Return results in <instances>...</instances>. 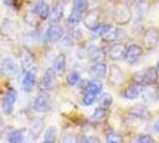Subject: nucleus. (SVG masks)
Masks as SVG:
<instances>
[{
    "label": "nucleus",
    "instance_id": "36",
    "mask_svg": "<svg viewBox=\"0 0 159 143\" xmlns=\"http://www.w3.org/2000/svg\"><path fill=\"white\" fill-rule=\"evenodd\" d=\"M96 98H97V94H93V93H85L84 94V98H83V103L84 105H92V104L95 103Z\"/></svg>",
    "mask_w": 159,
    "mask_h": 143
},
{
    "label": "nucleus",
    "instance_id": "26",
    "mask_svg": "<svg viewBox=\"0 0 159 143\" xmlns=\"http://www.w3.org/2000/svg\"><path fill=\"white\" fill-rule=\"evenodd\" d=\"M8 143H24V132L22 130H15L8 136Z\"/></svg>",
    "mask_w": 159,
    "mask_h": 143
},
{
    "label": "nucleus",
    "instance_id": "9",
    "mask_svg": "<svg viewBox=\"0 0 159 143\" xmlns=\"http://www.w3.org/2000/svg\"><path fill=\"white\" fill-rule=\"evenodd\" d=\"M55 81H56V73L53 68H49L47 69V72L44 73L43 78H42V81L40 84V88L41 91H48L50 88L53 87L55 85Z\"/></svg>",
    "mask_w": 159,
    "mask_h": 143
},
{
    "label": "nucleus",
    "instance_id": "33",
    "mask_svg": "<svg viewBox=\"0 0 159 143\" xmlns=\"http://www.w3.org/2000/svg\"><path fill=\"white\" fill-rule=\"evenodd\" d=\"M105 116H107V109H104V107H97L93 112V116H92V118L95 119V120H102V119L105 118Z\"/></svg>",
    "mask_w": 159,
    "mask_h": 143
},
{
    "label": "nucleus",
    "instance_id": "4",
    "mask_svg": "<svg viewBox=\"0 0 159 143\" xmlns=\"http://www.w3.org/2000/svg\"><path fill=\"white\" fill-rule=\"evenodd\" d=\"M18 66L12 58H5L0 63V74L7 78H15L18 74Z\"/></svg>",
    "mask_w": 159,
    "mask_h": 143
},
{
    "label": "nucleus",
    "instance_id": "41",
    "mask_svg": "<svg viewBox=\"0 0 159 143\" xmlns=\"http://www.w3.org/2000/svg\"><path fill=\"white\" fill-rule=\"evenodd\" d=\"M4 1V4L8 6V7H11V6H13V0H2Z\"/></svg>",
    "mask_w": 159,
    "mask_h": 143
},
{
    "label": "nucleus",
    "instance_id": "21",
    "mask_svg": "<svg viewBox=\"0 0 159 143\" xmlns=\"http://www.w3.org/2000/svg\"><path fill=\"white\" fill-rule=\"evenodd\" d=\"M42 131H43V122L39 120V119H35V122H32L31 125H30V132H31L32 137L36 140L41 135Z\"/></svg>",
    "mask_w": 159,
    "mask_h": 143
},
{
    "label": "nucleus",
    "instance_id": "15",
    "mask_svg": "<svg viewBox=\"0 0 159 143\" xmlns=\"http://www.w3.org/2000/svg\"><path fill=\"white\" fill-rule=\"evenodd\" d=\"M86 55H88L89 60L95 62V63H99L102 62L104 58V53L102 49L97 48L96 46H91V47L88 48L86 50Z\"/></svg>",
    "mask_w": 159,
    "mask_h": 143
},
{
    "label": "nucleus",
    "instance_id": "11",
    "mask_svg": "<svg viewBox=\"0 0 159 143\" xmlns=\"http://www.w3.org/2000/svg\"><path fill=\"white\" fill-rule=\"evenodd\" d=\"M109 82L112 86H117L123 81V72L120 68L119 66L112 64L110 67V72H109Z\"/></svg>",
    "mask_w": 159,
    "mask_h": 143
},
{
    "label": "nucleus",
    "instance_id": "25",
    "mask_svg": "<svg viewBox=\"0 0 159 143\" xmlns=\"http://www.w3.org/2000/svg\"><path fill=\"white\" fill-rule=\"evenodd\" d=\"M89 8V1L88 0H73V8L74 11L79 12V13H84L85 11H88Z\"/></svg>",
    "mask_w": 159,
    "mask_h": 143
},
{
    "label": "nucleus",
    "instance_id": "40",
    "mask_svg": "<svg viewBox=\"0 0 159 143\" xmlns=\"http://www.w3.org/2000/svg\"><path fill=\"white\" fill-rule=\"evenodd\" d=\"M73 33H74L73 36H74L77 40H80V38L83 37V33H81V31H80V30H75V31H73Z\"/></svg>",
    "mask_w": 159,
    "mask_h": 143
},
{
    "label": "nucleus",
    "instance_id": "30",
    "mask_svg": "<svg viewBox=\"0 0 159 143\" xmlns=\"http://www.w3.org/2000/svg\"><path fill=\"white\" fill-rule=\"evenodd\" d=\"M80 81H81V80H80V74L77 71L71 72V73L67 75V82H68V85H71V86H74V85L79 84Z\"/></svg>",
    "mask_w": 159,
    "mask_h": 143
},
{
    "label": "nucleus",
    "instance_id": "23",
    "mask_svg": "<svg viewBox=\"0 0 159 143\" xmlns=\"http://www.w3.org/2000/svg\"><path fill=\"white\" fill-rule=\"evenodd\" d=\"M141 95H143V100H146V102H156L158 98L157 92L152 87H146L143 91H141Z\"/></svg>",
    "mask_w": 159,
    "mask_h": 143
},
{
    "label": "nucleus",
    "instance_id": "8",
    "mask_svg": "<svg viewBox=\"0 0 159 143\" xmlns=\"http://www.w3.org/2000/svg\"><path fill=\"white\" fill-rule=\"evenodd\" d=\"M143 55V48L138 44H130L126 50L125 54V58L128 63L134 64L136 63V61L140 58V56Z\"/></svg>",
    "mask_w": 159,
    "mask_h": 143
},
{
    "label": "nucleus",
    "instance_id": "24",
    "mask_svg": "<svg viewBox=\"0 0 159 143\" xmlns=\"http://www.w3.org/2000/svg\"><path fill=\"white\" fill-rule=\"evenodd\" d=\"M81 19H83V15L72 10L71 15L67 18V24H68V26H75L81 22Z\"/></svg>",
    "mask_w": 159,
    "mask_h": 143
},
{
    "label": "nucleus",
    "instance_id": "10",
    "mask_svg": "<svg viewBox=\"0 0 159 143\" xmlns=\"http://www.w3.org/2000/svg\"><path fill=\"white\" fill-rule=\"evenodd\" d=\"M81 88L85 91V93H93V94H99L103 85L99 80H83Z\"/></svg>",
    "mask_w": 159,
    "mask_h": 143
},
{
    "label": "nucleus",
    "instance_id": "2",
    "mask_svg": "<svg viewBox=\"0 0 159 143\" xmlns=\"http://www.w3.org/2000/svg\"><path fill=\"white\" fill-rule=\"evenodd\" d=\"M132 19V12L130 8L127 5H119L116 6L115 11H114V20L117 24L125 25L128 24Z\"/></svg>",
    "mask_w": 159,
    "mask_h": 143
},
{
    "label": "nucleus",
    "instance_id": "29",
    "mask_svg": "<svg viewBox=\"0 0 159 143\" xmlns=\"http://www.w3.org/2000/svg\"><path fill=\"white\" fill-rule=\"evenodd\" d=\"M20 60H22V64H23L24 69H26V68H29L30 66L34 62V57L30 53H28V51H24L22 56H20Z\"/></svg>",
    "mask_w": 159,
    "mask_h": 143
},
{
    "label": "nucleus",
    "instance_id": "27",
    "mask_svg": "<svg viewBox=\"0 0 159 143\" xmlns=\"http://www.w3.org/2000/svg\"><path fill=\"white\" fill-rule=\"evenodd\" d=\"M122 33H123V31H121L120 29H111L110 31L104 36V40L108 41V42L120 40V38H121V36H122Z\"/></svg>",
    "mask_w": 159,
    "mask_h": 143
},
{
    "label": "nucleus",
    "instance_id": "6",
    "mask_svg": "<svg viewBox=\"0 0 159 143\" xmlns=\"http://www.w3.org/2000/svg\"><path fill=\"white\" fill-rule=\"evenodd\" d=\"M50 109V98L47 93L42 92L34 100V110L37 112H46Z\"/></svg>",
    "mask_w": 159,
    "mask_h": 143
},
{
    "label": "nucleus",
    "instance_id": "18",
    "mask_svg": "<svg viewBox=\"0 0 159 143\" xmlns=\"http://www.w3.org/2000/svg\"><path fill=\"white\" fill-rule=\"evenodd\" d=\"M90 72L92 75H95L98 79H104L107 75V64L103 62L99 63H93L90 68Z\"/></svg>",
    "mask_w": 159,
    "mask_h": 143
},
{
    "label": "nucleus",
    "instance_id": "22",
    "mask_svg": "<svg viewBox=\"0 0 159 143\" xmlns=\"http://www.w3.org/2000/svg\"><path fill=\"white\" fill-rule=\"evenodd\" d=\"M140 94H141V88L138 85H132L125 91V97L127 99H136Z\"/></svg>",
    "mask_w": 159,
    "mask_h": 143
},
{
    "label": "nucleus",
    "instance_id": "46",
    "mask_svg": "<svg viewBox=\"0 0 159 143\" xmlns=\"http://www.w3.org/2000/svg\"><path fill=\"white\" fill-rule=\"evenodd\" d=\"M157 71H158V73H159V60H158V62H157Z\"/></svg>",
    "mask_w": 159,
    "mask_h": 143
},
{
    "label": "nucleus",
    "instance_id": "28",
    "mask_svg": "<svg viewBox=\"0 0 159 143\" xmlns=\"http://www.w3.org/2000/svg\"><path fill=\"white\" fill-rule=\"evenodd\" d=\"M111 29L112 26L110 24H99L98 28L96 30H93V32L96 33V36H98V37H104Z\"/></svg>",
    "mask_w": 159,
    "mask_h": 143
},
{
    "label": "nucleus",
    "instance_id": "42",
    "mask_svg": "<svg viewBox=\"0 0 159 143\" xmlns=\"http://www.w3.org/2000/svg\"><path fill=\"white\" fill-rule=\"evenodd\" d=\"M134 2H135V0H125V5H127L128 7L132 6Z\"/></svg>",
    "mask_w": 159,
    "mask_h": 143
},
{
    "label": "nucleus",
    "instance_id": "43",
    "mask_svg": "<svg viewBox=\"0 0 159 143\" xmlns=\"http://www.w3.org/2000/svg\"><path fill=\"white\" fill-rule=\"evenodd\" d=\"M20 2H22V0H13V6L17 8H19L20 6Z\"/></svg>",
    "mask_w": 159,
    "mask_h": 143
},
{
    "label": "nucleus",
    "instance_id": "14",
    "mask_svg": "<svg viewBox=\"0 0 159 143\" xmlns=\"http://www.w3.org/2000/svg\"><path fill=\"white\" fill-rule=\"evenodd\" d=\"M126 54V48L122 43H115L109 49V57L112 61H119Z\"/></svg>",
    "mask_w": 159,
    "mask_h": 143
},
{
    "label": "nucleus",
    "instance_id": "47",
    "mask_svg": "<svg viewBox=\"0 0 159 143\" xmlns=\"http://www.w3.org/2000/svg\"><path fill=\"white\" fill-rule=\"evenodd\" d=\"M43 143H55V142H52V141H43Z\"/></svg>",
    "mask_w": 159,
    "mask_h": 143
},
{
    "label": "nucleus",
    "instance_id": "32",
    "mask_svg": "<svg viewBox=\"0 0 159 143\" xmlns=\"http://www.w3.org/2000/svg\"><path fill=\"white\" fill-rule=\"evenodd\" d=\"M74 46V42L72 40L71 37H64L61 38V42H60V48L64 49V50H70L72 49Z\"/></svg>",
    "mask_w": 159,
    "mask_h": 143
},
{
    "label": "nucleus",
    "instance_id": "5",
    "mask_svg": "<svg viewBox=\"0 0 159 143\" xmlns=\"http://www.w3.org/2000/svg\"><path fill=\"white\" fill-rule=\"evenodd\" d=\"M31 13H34L35 16H39L40 19H42V20H46V19H48L49 13H50V7L46 1L39 0L32 5Z\"/></svg>",
    "mask_w": 159,
    "mask_h": 143
},
{
    "label": "nucleus",
    "instance_id": "1",
    "mask_svg": "<svg viewBox=\"0 0 159 143\" xmlns=\"http://www.w3.org/2000/svg\"><path fill=\"white\" fill-rule=\"evenodd\" d=\"M157 80H158V71L153 67L136 72L134 74V81H135L136 85L150 86V85H153Z\"/></svg>",
    "mask_w": 159,
    "mask_h": 143
},
{
    "label": "nucleus",
    "instance_id": "34",
    "mask_svg": "<svg viewBox=\"0 0 159 143\" xmlns=\"http://www.w3.org/2000/svg\"><path fill=\"white\" fill-rule=\"evenodd\" d=\"M61 142L62 143H78V138L75 135H73L71 132H65L61 137Z\"/></svg>",
    "mask_w": 159,
    "mask_h": 143
},
{
    "label": "nucleus",
    "instance_id": "16",
    "mask_svg": "<svg viewBox=\"0 0 159 143\" xmlns=\"http://www.w3.org/2000/svg\"><path fill=\"white\" fill-rule=\"evenodd\" d=\"M23 88L26 92H30L34 86L36 85V73L34 71H26L24 73L23 81H22Z\"/></svg>",
    "mask_w": 159,
    "mask_h": 143
},
{
    "label": "nucleus",
    "instance_id": "7",
    "mask_svg": "<svg viewBox=\"0 0 159 143\" xmlns=\"http://www.w3.org/2000/svg\"><path fill=\"white\" fill-rule=\"evenodd\" d=\"M99 17H101V12H99V10H92V11H90L86 16L84 17V25L90 29V30H96L97 28H98V25H99Z\"/></svg>",
    "mask_w": 159,
    "mask_h": 143
},
{
    "label": "nucleus",
    "instance_id": "39",
    "mask_svg": "<svg viewBox=\"0 0 159 143\" xmlns=\"http://www.w3.org/2000/svg\"><path fill=\"white\" fill-rule=\"evenodd\" d=\"M138 141L140 143H154V140L151 135H141L138 138Z\"/></svg>",
    "mask_w": 159,
    "mask_h": 143
},
{
    "label": "nucleus",
    "instance_id": "13",
    "mask_svg": "<svg viewBox=\"0 0 159 143\" xmlns=\"http://www.w3.org/2000/svg\"><path fill=\"white\" fill-rule=\"evenodd\" d=\"M159 40V31L156 28H150L147 29L145 35H143V43L147 47H154Z\"/></svg>",
    "mask_w": 159,
    "mask_h": 143
},
{
    "label": "nucleus",
    "instance_id": "38",
    "mask_svg": "<svg viewBox=\"0 0 159 143\" xmlns=\"http://www.w3.org/2000/svg\"><path fill=\"white\" fill-rule=\"evenodd\" d=\"M78 143H99V140L97 137H85L81 136L78 138Z\"/></svg>",
    "mask_w": 159,
    "mask_h": 143
},
{
    "label": "nucleus",
    "instance_id": "35",
    "mask_svg": "<svg viewBox=\"0 0 159 143\" xmlns=\"http://www.w3.org/2000/svg\"><path fill=\"white\" fill-rule=\"evenodd\" d=\"M101 104H102V106H103L104 109L109 107L112 104V97L109 94V93H104V94L101 97Z\"/></svg>",
    "mask_w": 159,
    "mask_h": 143
},
{
    "label": "nucleus",
    "instance_id": "19",
    "mask_svg": "<svg viewBox=\"0 0 159 143\" xmlns=\"http://www.w3.org/2000/svg\"><path fill=\"white\" fill-rule=\"evenodd\" d=\"M129 113L132 116L136 117V118L145 119L148 117V110L143 105H135V106H133L132 109H129Z\"/></svg>",
    "mask_w": 159,
    "mask_h": 143
},
{
    "label": "nucleus",
    "instance_id": "44",
    "mask_svg": "<svg viewBox=\"0 0 159 143\" xmlns=\"http://www.w3.org/2000/svg\"><path fill=\"white\" fill-rule=\"evenodd\" d=\"M154 130H156L157 132H159V120H157V122L154 123Z\"/></svg>",
    "mask_w": 159,
    "mask_h": 143
},
{
    "label": "nucleus",
    "instance_id": "37",
    "mask_svg": "<svg viewBox=\"0 0 159 143\" xmlns=\"http://www.w3.org/2000/svg\"><path fill=\"white\" fill-rule=\"evenodd\" d=\"M107 143H122V137L117 134H109L107 136Z\"/></svg>",
    "mask_w": 159,
    "mask_h": 143
},
{
    "label": "nucleus",
    "instance_id": "20",
    "mask_svg": "<svg viewBox=\"0 0 159 143\" xmlns=\"http://www.w3.org/2000/svg\"><path fill=\"white\" fill-rule=\"evenodd\" d=\"M66 68V55L65 54H59L54 60L53 64V69L55 73H62Z\"/></svg>",
    "mask_w": 159,
    "mask_h": 143
},
{
    "label": "nucleus",
    "instance_id": "17",
    "mask_svg": "<svg viewBox=\"0 0 159 143\" xmlns=\"http://www.w3.org/2000/svg\"><path fill=\"white\" fill-rule=\"evenodd\" d=\"M64 11L65 7L62 4H56L54 7L50 10V13H49V20L52 23H57L59 20H61V18L64 16Z\"/></svg>",
    "mask_w": 159,
    "mask_h": 143
},
{
    "label": "nucleus",
    "instance_id": "45",
    "mask_svg": "<svg viewBox=\"0 0 159 143\" xmlns=\"http://www.w3.org/2000/svg\"><path fill=\"white\" fill-rule=\"evenodd\" d=\"M89 2H92V4H96V2H98V0H88Z\"/></svg>",
    "mask_w": 159,
    "mask_h": 143
},
{
    "label": "nucleus",
    "instance_id": "31",
    "mask_svg": "<svg viewBox=\"0 0 159 143\" xmlns=\"http://www.w3.org/2000/svg\"><path fill=\"white\" fill-rule=\"evenodd\" d=\"M55 138H56V128L49 127L47 130H46V134H44V141L55 142Z\"/></svg>",
    "mask_w": 159,
    "mask_h": 143
},
{
    "label": "nucleus",
    "instance_id": "3",
    "mask_svg": "<svg viewBox=\"0 0 159 143\" xmlns=\"http://www.w3.org/2000/svg\"><path fill=\"white\" fill-rule=\"evenodd\" d=\"M17 91L15 88H8L2 100V111L5 115H11L15 109V104L17 100Z\"/></svg>",
    "mask_w": 159,
    "mask_h": 143
},
{
    "label": "nucleus",
    "instance_id": "12",
    "mask_svg": "<svg viewBox=\"0 0 159 143\" xmlns=\"http://www.w3.org/2000/svg\"><path fill=\"white\" fill-rule=\"evenodd\" d=\"M47 37L50 42H57L64 37V29L57 24H52L47 30Z\"/></svg>",
    "mask_w": 159,
    "mask_h": 143
}]
</instances>
